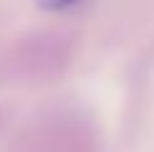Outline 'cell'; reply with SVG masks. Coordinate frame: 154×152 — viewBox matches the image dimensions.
I'll return each mask as SVG.
<instances>
[{"label": "cell", "instance_id": "obj_1", "mask_svg": "<svg viewBox=\"0 0 154 152\" xmlns=\"http://www.w3.org/2000/svg\"><path fill=\"white\" fill-rule=\"evenodd\" d=\"M81 0H41L43 8L48 10H66V8H76Z\"/></svg>", "mask_w": 154, "mask_h": 152}]
</instances>
